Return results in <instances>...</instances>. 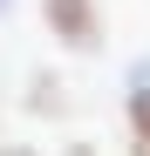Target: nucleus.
Instances as JSON below:
<instances>
[{
  "mask_svg": "<svg viewBox=\"0 0 150 156\" xmlns=\"http://www.w3.org/2000/svg\"><path fill=\"white\" fill-rule=\"evenodd\" d=\"M28 109H34V115H62V109H68V88L55 82V75H34V102H28Z\"/></svg>",
  "mask_w": 150,
  "mask_h": 156,
  "instance_id": "3",
  "label": "nucleus"
},
{
  "mask_svg": "<svg viewBox=\"0 0 150 156\" xmlns=\"http://www.w3.org/2000/svg\"><path fill=\"white\" fill-rule=\"evenodd\" d=\"M0 7H7V0H0Z\"/></svg>",
  "mask_w": 150,
  "mask_h": 156,
  "instance_id": "4",
  "label": "nucleus"
},
{
  "mask_svg": "<svg viewBox=\"0 0 150 156\" xmlns=\"http://www.w3.org/2000/svg\"><path fill=\"white\" fill-rule=\"evenodd\" d=\"M41 20L68 55H96L103 48V0H41Z\"/></svg>",
  "mask_w": 150,
  "mask_h": 156,
  "instance_id": "1",
  "label": "nucleus"
},
{
  "mask_svg": "<svg viewBox=\"0 0 150 156\" xmlns=\"http://www.w3.org/2000/svg\"><path fill=\"white\" fill-rule=\"evenodd\" d=\"M123 122H130V143L150 149V55H137L123 75Z\"/></svg>",
  "mask_w": 150,
  "mask_h": 156,
  "instance_id": "2",
  "label": "nucleus"
}]
</instances>
